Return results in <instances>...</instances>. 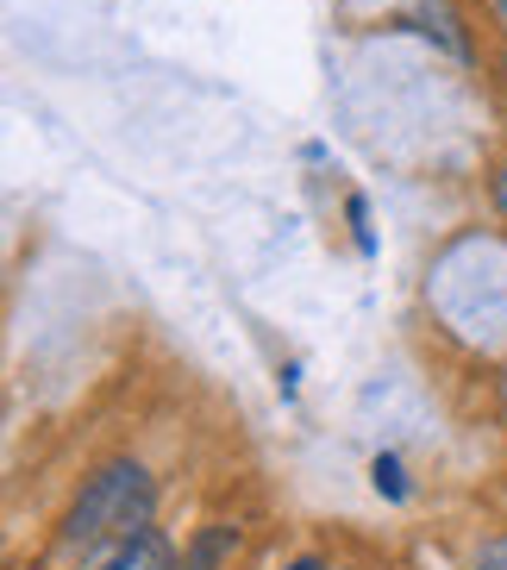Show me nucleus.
<instances>
[{
	"label": "nucleus",
	"instance_id": "obj_1",
	"mask_svg": "<svg viewBox=\"0 0 507 570\" xmlns=\"http://www.w3.org/2000/svg\"><path fill=\"white\" fill-rule=\"evenodd\" d=\"M157 489L145 476V464H107L95 470L76 495V508L63 514V552H113L119 539H132L151 527Z\"/></svg>",
	"mask_w": 507,
	"mask_h": 570
},
{
	"label": "nucleus",
	"instance_id": "obj_2",
	"mask_svg": "<svg viewBox=\"0 0 507 570\" xmlns=\"http://www.w3.org/2000/svg\"><path fill=\"white\" fill-rule=\"evenodd\" d=\"M95 570H169V539L157 533V527H145V533L119 539L113 552H101Z\"/></svg>",
	"mask_w": 507,
	"mask_h": 570
},
{
	"label": "nucleus",
	"instance_id": "obj_3",
	"mask_svg": "<svg viewBox=\"0 0 507 570\" xmlns=\"http://www.w3.org/2000/svg\"><path fill=\"white\" fill-rule=\"evenodd\" d=\"M226 552H238V533H232V527H213V533H207L201 546H195V558H188V570H213Z\"/></svg>",
	"mask_w": 507,
	"mask_h": 570
},
{
	"label": "nucleus",
	"instance_id": "obj_4",
	"mask_svg": "<svg viewBox=\"0 0 507 570\" xmlns=\"http://www.w3.org/2000/svg\"><path fill=\"white\" fill-rule=\"evenodd\" d=\"M376 489H382V495H389V502H401L407 495V476H401V458H376Z\"/></svg>",
	"mask_w": 507,
	"mask_h": 570
},
{
	"label": "nucleus",
	"instance_id": "obj_5",
	"mask_svg": "<svg viewBox=\"0 0 507 570\" xmlns=\"http://www.w3.org/2000/svg\"><path fill=\"white\" fill-rule=\"evenodd\" d=\"M470 570H507V533L501 539H483L470 552Z\"/></svg>",
	"mask_w": 507,
	"mask_h": 570
},
{
	"label": "nucleus",
	"instance_id": "obj_6",
	"mask_svg": "<svg viewBox=\"0 0 507 570\" xmlns=\"http://www.w3.org/2000/svg\"><path fill=\"white\" fill-rule=\"evenodd\" d=\"M495 202H501V214H507V164H501V176H495Z\"/></svg>",
	"mask_w": 507,
	"mask_h": 570
},
{
	"label": "nucleus",
	"instance_id": "obj_7",
	"mask_svg": "<svg viewBox=\"0 0 507 570\" xmlns=\"http://www.w3.org/2000/svg\"><path fill=\"white\" fill-rule=\"evenodd\" d=\"M489 13H495V26L507 32V0H489Z\"/></svg>",
	"mask_w": 507,
	"mask_h": 570
},
{
	"label": "nucleus",
	"instance_id": "obj_8",
	"mask_svg": "<svg viewBox=\"0 0 507 570\" xmlns=\"http://www.w3.org/2000/svg\"><path fill=\"white\" fill-rule=\"evenodd\" d=\"M288 570H326V564H320V558H295Z\"/></svg>",
	"mask_w": 507,
	"mask_h": 570
},
{
	"label": "nucleus",
	"instance_id": "obj_9",
	"mask_svg": "<svg viewBox=\"0 0 507 570\" xmlns=\"http://www.w3.org/2000/svg\"><path fill=\"white\" fill-rule=\"evenodd\" d=\"M501 414H507V376H501Z\"/></svg>",
	"mask_w": 507,
	"mask_h": 570
}]
</instances>
